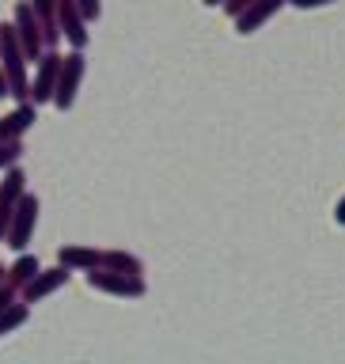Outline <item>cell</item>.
<instances>
[{"mask_svg":"<svg viewBox=\"0 0 345 364\" xmlns=\"http://www.w3.org/2000/svg\"><path fill=\"white\" fill-rule=\"evenodd\" d=\"M19 323H27V307H23V304L4 307V311H0V334H8V330L19 326Z\"/></svg>","mask_w":345,"mask_h":364,"instance_id":"cell-14","label":"cell"},{"mask_svg":"<svg viewBox=\"0 0 345 364\" xmlns=\"http://www.w3.org/2000/svg\"><path fill=\"white\" fill-rule=\"evenodd\" d=\"M34 11L42 16V38L57 42V19H53V0H34Z\"/></svg>","mask_w":345,"mask_h":364,"instance_id":"cell-12","label":"cell"},{"mask_svg":"<svg viewBox=\"0 0 345 364\" xmlns=\"http://www.w3.org/2000/svg\"><path fill=\"white\" fill-rule=\"evenodd\" d=\"M34 273H38V262H34L31 255H23L16 266H11V284H23V281H31Z\"/></svg>","mask_w":345,"mask_h":364,"instance_id":"cell-13","label":"cell"},{"mask_svg":"<svg viewBox=\"0 0 345 364\" xmlns=\"http://www.w3.org/2000/svg\"><path fill=\"white\" fill-rule=\"evenodd\" d=\"M0 95H11V84H8V76L0 73Z\"/></svg>","mask_w":345,"mask_h":364,"instance_id":"cell-20","label":"cell"},{"mask_svg":"<svg viewBox=\"0 0 345 364\" xmlns=\"http://www.w3.org/2000/svg\"><path fill=\"white\" fill-rule=\"evenodd\" d=\"M65 281H68V266H61V269H50V273H42V277H34V281L27 284V300H42L46 292L61 289Z\"/></svg>","mask_w":345,"mask_h":364,"instance_id":"cell-8","label":"cell"},{"mask_svg":"<svg viewBox=\"0 0 345 364\" xmlns=\"http://www.w3.org/2000/svg\"><path fill=\"white\" fill-rule=\"evenodd\" d=\"M0 273H4V269H0Z\"/></svg>","mask_w":345,"mask_h":364,"instance_id":"cell-22","label":"cell"},{"mask_svg":"<svg viewBox=\"0 0 345 364\" xmlns=\"http://www.w3.org/2000/svg\"><path fill=\"white\" fill-rule=\"evenodd\" d=\"M289 4H292V8H304V11H307V8H323V4H334V0H289Z\"/></svg>","mask_w":345,"mask_h":364,"instance_id":"cell-18","label":"cell"},{"mask_svg":"<svg viewBox=\"0 0 345 364\" xmlns=\"http://www.w3.org/2000/svg\"><path fill=\"white\" fill-rule=\"evenodd\" d=\"M102 262H107L110 269H122V273H141V262L133 255H118V250H114V255H102Z\"/></svg>","mask_w":345,"mask_h":364,"instance_id":"cell-15","label":"cell"},{"mask_svg":"<svg viewBox=\"0 0 345 364\" xmlns=\"http://www.w3.org/2000/svg\"><path fill=\"white\" fill-rule=\"evenodd\" d=\"M80 11H84V19H95L99 16V0H76Z\"/></svg>","mask_w":345,"mask_h":364,"instance_id":"cell-17","label":"cell"},{"mask_svg":"<svg viewBox=\"0 0 345 364\" xmlns=\"http://www.w3.org/2000/svg\"><path fill=\"white\" fill-rule=\"evenodd\" d=\"M23 198V171H8L4 186H0V239L8 235V224H11V213Z\"/></svg>","mask_w":345,"mask_h":364,"instance_id":"cell-5","label":"cell"},{"mask_svg":"<svg viewBox=\"0 0 345 364\" xmlns=\"http://www.w3.org/2000/svg\"><path fill=\"white\" fill-rule=\"evenodd\" d=\"M16 31H19V38H23V53H27V57H38L46 38L38 34V27H34V8H31V4H19V8H16Z\"/></svg>","mask_w":345,"mask_h":364,"instance_id":"cell-6","label":"cell"},{"mask_svg":"<svg viewBox=\"0 0 345 364\" xmlns=\"http://www.w3.org/2000/svg\"><path fill=\"white\" fill-rule=\"evenodd\" d=\"M87 281H91V289H99V292H114V296H144L141 273H122V269L102 273V269H91V273H87Z\"/></svg>","mask_w":345,"mask_h":364,"instance_id":"cell-2","label":"cell"},{"mask_svg":"<svg viewBox=\"0 0 345 364\" xmlns=\"http://www.w3.org/2000/svg\"><path fill=\"white\" fill-rule=\"evenodd\" d=\"M31 122H34V107H19L16 114H8L0 122V141H16L23 129H31Z\"/></svg>","mask_w":345,"mask_h":364,"instance_id":"cell-9","label":"cell"},{"mask_svg":"<svg viewBox=\"0 0 345 364\" xmlns=\"http://www.w3.org/2000/svg\"><path fill=\"white\" fill-rule=\"evenodd\" d=\"M285 4H289V0H255V4H247V8L235 16V31H239V34L258 31L262 23L273 19V16H277V11H281Z\"/></svg>","mask_w":345,"mask_h":364,"instance_id":"cell-4","label":"cell"},{"mask_svg":"<svg viewBox=\"0 0 345 364\" xmlns=\"http://www.w3.org/2000/svg\"><path fill=\"white\" fill-rule=\"evenodd\" d=\"M205 4H224V0H205Z\"/></svg>","mask_w":345,"mask_h":364,"instance_id":"cell-21","label":"cell"},{"mask_svg":"<svg viewBox=\"0 0 345 364\" xmlns=\"http://www.w3.org/2000/svg\"><path fill=\"white\" fill-rule=\"evenodd\" d=\"M57 76H61V57H57V53H46V57H42V65H38V80H34V91H31L34 102L53 99Z\"/></svg>","mask_w":345,"mask_h":364,"instance_id":"cell-7","label":"cell"},{"mask_svg":"<svg viewBox=\"0 0 345 364\" xmlns=\"http://www.w3.org/2000/svg\"><path fill=\"white\" fill-rule=\"evenodd\" d=\"M80 4H73V0H61V19H65V34L73 38V46H84L87 42V31H84V23H80V16L84 11H76Z\"/></svg>","mask_w":345,"mask_h":364,"instance_id":"cell-10","label":"cell"},{"mask_svg":"<svg viewBox=\"0 0 345 364\" xmlns=\"http://www.w3.org/2000/svg\"><path fill=\"white\" fill-rule=\"evenodd\" d=\"M80 76H84V57H80V53H68L65 61H61V76H57V91H53V102H57L61 110L73 107L76 87H80Z\"/></svg>","mask_w":345,"mask_h":364,"instance_id":"cell-3","label":"cell"},{"mask_svg":"<svg viewBox=\"0 0 345 364\" xmlns=\"http://www.w3.org/2000/svg\"><path fill=\"white\" fill-rule=\"evenodd\" d=\"M34 220H38V198H31V193H23L16 213H11V224H8V247L11 250H23L27 247V239L34 232Z\"/></svg>","mask_w":345,"mask_h":364,"instance_id":"cell-1","label":"cell"},{"mask_svg":"<svg viewBox=\"0 0 345 364\" xmlns=\"http://www.w3.org/2000/svg\"><path fill=\"white\" fill-rule=\"evenodd\" d=\"M334 220H338V224H341V228H345V198H341V201H338V209H334Z\"/></svg>","mask_w":345,"mask_h":364,"instance_id":"cell-19","label":"cell"},{"mask_svg":"<svg viewBox=\"0 0 345 364\" xmlns=\"http://www.w3.org/2000/svg\"><path fill=\"white\" fill-rule=\"evenodd\" d=\"M16 156H19V144H16V141H8L4 148H0V167L16 164Z\"/></svg>","mask_w":345,"mask_h":364,"instance_id":"cell-16","label":"cell"},{"mask_svg":"<svg viewBox=\"0 0 345 364\" xmlns=\"http://www.w3.org/2000/svg\"><path fill=\"white\" fill-rule=\"evenodd\" d=\"M102 262L99 250H84V247H65L61 250V266H87V269H95Z\"/></svg>","mask_w":345,"mask_h":364,"instance_id":"cell-11","label":"cell"}]
</instances>
